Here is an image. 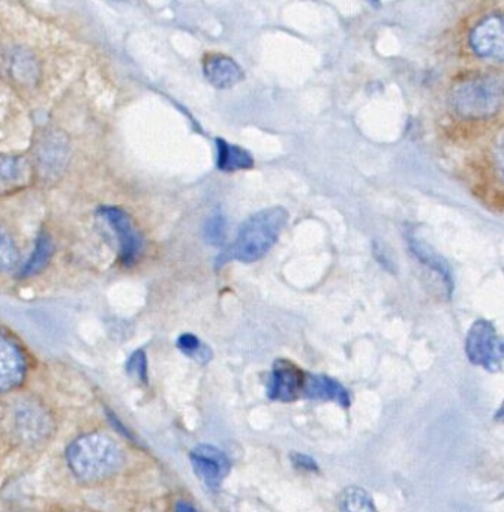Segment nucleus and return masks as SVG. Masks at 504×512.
I'll list each match as a JSON object with an SVG mask.
<instances>
[{"instance_id":"f257e3e1","label":"nucleus","mask_w":504,"mask_h":512,"mask_svg":"<svg viewBox=\"0 0 504 512\" xmlns=\"http://www.w3.org/2000/svg\"><path fill=\"white\" fill-rule=\"evenodd\" d=\"M287 221L288 212L281 206L264 209L252 215L240 227L233 244L216 257V268H222L225 263L233 260L243 263L257 262L276 244Z\"/></svg>"},{"instance_id":"f03ea898","label":"nucleus","mask_w":504,"mask_h":512,"mask_svg":"<svg viewBox=\"0 0 504 512\" xmlns=\"http://www.w3.org/2000/svg\"><path fill=\"white\" fill-rule=\"evenodd\" d=\"M69 470L81 482L104 481L122 466V448L107 434L92 433L78 437L66 451Z\"/></svg>"},{"instance_id":"7ed1b4c3","label":"nucleus","mask_w":504,"mask_h":512,"mask_svg":"<svg viewBox=\"0 0 504 512\" xmlns=\"http://www.w3.org/2000/svg\"><path fill=\"white\" fill-rule=\"evenodd\" d=\"M449 101L461 118L471 121L494 118L504 109V79L494 73L465 77L452 86Z\"/></svg>"},{"instance_id":"20e7f679","label":"nucleus","mask_w":504,"mask_h":512,"mask_svg":"<svg viewBox=\"0 0 504 512\" xmlns=\"http://www.w3.org/2000/svg\"><path fill=\"white\" fill-rule=\"evenodd\" d=\"M465 355L476 367L497 373L504 365V337L497 334L489 320H476L465 338Z\"/></svg>"},{"instance_id":"39448f33","label":"nucleus","mask_w":504,"mask_h":512,"mask_svg":"<svg viewBox=\"0 0 504 512\" xmlns=\"http://www.w3.org/2000/svg\"><path fill=\"white\" fill-rule=\"evenodd\" d=\"M99 217L111 227L119 242L120 260L126 266L132 265L143 250V238L135 229L131 217L123 209L116 206H102Z\"/></svg>"},{"instance_id":"423d86ee","label":"nucleus","mask_w":504,"mask_h":512,"mask_svg":"<svg viewBox=\"0 0 504 512\" xmlns=\"http://www.w3.org/2000/svg\"><path fill=\"white\" fill-rule=\"evenodd\" d=\"M470 46L479 58L504 62V14L477 23L470 34Z\"/></svg>"},{"instance_id":"0eeeda50","label":"nucleus","mask_w":504,"mask_h":512,"mask_svg":"<svg viewBox=\"0 0 504 512\" xmlns=\"http://www.w3.org/2000/svg\"><path fill=\"white\" fill-rule=\"evenodd\" d=\"M191 464L195 475L206 487L216 490L230 470V461L221 449L210 445H200L192 449Z\"/></svg>"},{"instance_id":"6e6552de","label":"nucleus","mask_w":504,"mask_h":512,"mask_svg":"<svg viewBox=\"0 0 504 512\" xmlns=\"http://www.w3.org/2000/svg\"><path fill=\"white\" fill-rule=\"evenodd\" d=\"M305 379V374L293 362L279 359L273 364V370L267 382V395L272 400L282 401V403L296 400L300 392H303Z\"/></svg>"},{"instance_id":"1a4fd4ad","label":"nucleus","mask_w":504,"mask_h":512,"mask_svg":"<svg viewBox=\"0 0 504 512\" xmlns=\"http://www.w3.org/2000/svg\"><path fill=\"white\" fill-rule=\"evenodd\" d=\"M26 361L14 340L0 331V392L17 388L24 379Z\"/></svg>"},{"instance_id":"9d476101","label":"nucleus","mask_w":504,"mask_h":512,"mask_svg":"<svg viewBox=\"0 0 504 512\" xmlns=\"http://www.w3.org/2000/svg\"><path fill=\"white\" fill-rule=\"evenodd\" d=\"M203 71L210 85L218 89L233 88L243 79L242 68L224 55H207L203 59Z\"/></svg>"},{"instance_id":"9b49d317","label":"nucleus","mask_w":504,"mask_h":512,"mask_svg":"<svg viewBox=\"0 0 504 512\" xmlns=\"http://www.w3.org/2000/svg\"><path fill=\"white\" fill-rule=\"evenodd\" d=\"M303 394L312 400L336 401L342 406H350L347 389L332 377L308 376L303 385Z\"/></svg>"},{"instance_id":"f8f14e48","label":"nucleus","mask_w":504,"mask_h":512,"mask_svg":"<svg viewBox=\"0 0 504 512\" xmlns=\"http://www.w3.org/2000/svg\"><path fill=\"white\" fill-rule=\"evenodd\" d=\"M254 166L251 154L239 146L231 145L225 140H216V167L221 172H236V170H248Z\"/></svg>"},{"instance_id":"ddd939ff","label":"nucleus","mask_w":504,"mask_h":512,"mask_svg":"<svg viewBox=\"0 0 504 512\" xmlns=\"http://www.w3.org/2000/svg\"><path fill=\"white\" fill-rule=\"evenodd\" d=\"M408 242H410L411 251H413L414 256L419 259V262L428 266V268L432 269L435 274L440 275L441 280L446 284L449 293L452 292V272H450V268L449 265H447L446 260L441 259V256H438L435 251H432L431 248H429V245L423 244V242L420 241V239H417L416 236H410V238H408Z\"/></svg>"},{"instance_id":"4468645a","label":"nucleus","mask_w":504,"mask_h":512,"mask_svg":"<svg viewBox=\"0 0 504 512\" xmlns=\"http://www.w3.org/2000/svg\"><path fill=\"white\" fill-rule=\"evenodd\" d=\"M29 179L26 161L17 157H0V193L17 190Z\"/></svg>"},{"instance_id":"2eb2a0df","label":"nucleus","mask_w":504,"mask_h":512,"mask_svg":"<svg viewBox=\"0 0 504 512\" xmlns=\"http://www.w3.org/2000/svg\"><path fill=\"white\" fill-rule=\"evenodd\" d=\"M53 250V242H51L50 236L41 233L36 238L35 250H33L32 256L21 269V277H33V275L39 274L50 262Z\"/></svg>"},{"instance_id":"dca6fc26","label":"nucleus","mask_w":504,"mask_h":512,"mask_svg":"<svg viewBox=\"0 0 504 512\" xmlns=\"http://www.w3.org/2000/svg\"><path fill=\"white\" fill-rule=\"evenodd\" d=\"M17 421V428L23 437L35 440L47 431L48 419L38 409L21 410L17 413Z\"/></svg>"},{"instance_id":"f3484780","label":"nucleus","mask_w":504,"mask_h":512,"mask_svg":"<svg viewBox=\"0 0 504 512\" xmlns=\"http://www.w3.org/2000/svg\"><path fill=\"white\" fill-rule=\"evenodd\" d=\"M341 512H377L371 496L363 488L350 487L339 499Z\"/></svg>"},{"instance_id":"a211bd4d","label":"nucleus","mask_w":504,"mask_h":512,"mask_svg":"<svg viewBox=\"0 0 504 512\" xmlns=\"http://www.w3.org/2000/svg\"><path fill=\"white\" fill-rule=\"evenodd\" d=\"M177 347H179L180 352L185 353L189 358L197 359L198 362H203V364L212 359V350L206 344L201 343L195 335H180L179 340H177Z\"/></svg>"},{"instance_id":"6ab92c4d","label":"nucleus","mask_w":504,"mask_h":512,"mask_svg":"<svg viewBox=\"0 0 504 512\" xmlns=\"http://www.w3.org/2000/svg\"><path fill=\"white\" fill-rule=\"evenodd\" d=\"M18 265V251L5 229L0 227V272L11 271Z\"/></svg>"},{"instance_id":"aec40b11","label":"nucleus","mask_w":504,"mask_h":512,"mask_svg":"<svg viewBox=\"0 0 504 512\" xmlns=\"http://www.w3.org/2000/svg\"><path fill=\"white\" fill-rule=\"evenodd\" d=\"M227 221H225L224 215L215 214L212 217L207 218L206 224H204L203 235L206 239L207 244L210 245H222L225 241V232H227Z\"/></svg>"},{"instance_id":"412c9836","label":"nucleus","mask_w":504,"mask_h":512,"mask_svg":"<svg viewBox=\"0 0 504 512\" xmlns=\"http://www.w3.org/2000/svg\"><path fill=\"white\" fill-rule=\"evenodd\" d=\"M126 371L134 379L143 383L147 382V359L143 350L132 353L131 358L126 362Z\"/></svg>"},{"instance_id":"4be33fe9","label":"nucleus","mask_w":504,"mask_h":512,"mask_svg":"<svg viewBox=\"0 0 504 512\" xmlns=\"http://www.w3.org/2000/svg\"><path fill=\"white\" fill-rule=\"evenodd\" d=\"M291 460H293L294 466L299 467V469L308 470V472H317L318 470L314 458L308 457V455L291 454Z\"/></svg>"},{"instance_id":"5701e85b","label":"nucleus","mask_w":504,"mask_h":512,"mask_svg":"<svg viewBox=\"0 0 504 512\" xmlns=\"http://www.w3.org/2000/svg\"><path fill=\"white\" fill-rule=\"evenodd\" d=\"M498 169H500L501 176L504 179V139L501 142L500 148H498Z\"/></svg>"},{"instance_id":"b1692460","label":"nucleus","mask_w":504,"mask_h":512,"mask_svg":"<svg viewBox=\"0 0 504 512\" xmlns=\"http://www.w3.org/2000/svg\"><path fill=\"white\" fill-rule=\"evenodd\" d=\"M176 512H198V511H197V509L194 508V506L189 505V503L177 502Z\"/></svg>"},{"instance_id":"393cba45","label":"nucleus","mask_w":504,"mask_h":512,"mask_svg":"<svg viewBox=\"0 0 504 512\" xmlns=\"http://www.w3.org/2000/svg\"><path fill=\"white\" fill-rule=\"evenodd\" d=\"M495 419H497V421L504 422V401L501 403V406L498 407L497 412H495Z\"/></svg>"}]
</instances>
